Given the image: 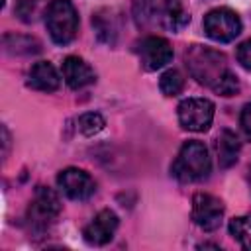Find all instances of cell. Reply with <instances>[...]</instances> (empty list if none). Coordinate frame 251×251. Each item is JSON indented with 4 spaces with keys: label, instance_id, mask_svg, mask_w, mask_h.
I'll list each match as a JSON object with an SVG mask.
<instances>
[{
    "label": "cell",
    "instance_id": "4fadbf2b",
    "mask_svg": "<svg viewBox=\"0 0 251 251\" xmlns=\"http://www.w3.org/2000/svg\"><path fill=\"white\" fill-rule=\"evenodd\" d=\"M61 84L57 69L49 61H37L27 73V86L39 92H55Z\"/></svg>",
    "mask_w": 251,
    "mask_h": 251
},
{
    "label": "cell",
    "instance_id": "ba28073f",
    "mask_svg": "<svg viewBox=\"0 0 251 251\" xmlns=\"http://www.w3.org/2000/svg\"><path fill=\"white\" fill-rule=\"evenodd\" d=\"M57 184L61 192L71 200H88L96 190L94 178L86 171L76 169V167L63 169L57 175Z\"/></svg>",
    "mask_w": 251,
    "mask_h": 251
},
{
    "label": "cell",
    "instance_id": "ffe728a7",
    "mask_svg": "<svg viewBox=\"0 0 251 251\" xmlns=\"http://www.w3.org/2000/svg\"><path fill=\"white\" fill-rule=\"evenodd\" d=\"M237 61L241 63L243 69L251 71V39L243 41V43L237 47Z\"/></svg>",
    "mask_w": 251,
    "mask_h": 251
},
{
    "label": "cell",
    "instance_id": "44dd1931",
    "mask_svg": "<svg viewBox=\"0 0 251 251\" xmlns=\"http://www.w3.org/2000/svg\"><path fill=\"white\" fill-rule=\"evenodd\" d=\"M239 124H241V129H243L245 137L251 139V102L243 106L241 116H239Z\"/></svg>",
    "mask_w": 251,
    "mask_h": 251
},
{
    "label": "cell",
    "instance_id": "8992f818",
    "mask_svg": "<svg viewBox=\"0 0 251 251\" xmlns=\"http://www.w3.org/2000/svg\"><path fill=\"white\" fill-rule=\"evenodd\" d=\"M204 31L212 41L227 43L241 33V20L229 8H216L204 16Z\"/></svg>",
    "mask_w": 251,
    "mask_h": 251
},
{
    "label": "cell",
    "instance_id": "7a4b0ae2",
    "mask_svg": "<svg viewBox=\"0 0 251 251\" xmlns=\"http://www.w3.org/2000/svg\"><path fill=\"white\" fill-rule=\"evenodd\" d=\"M210 171H212L210 153H208L206 145L202 141H196V139L186 141L180 147L176 159L171 165L173 176L176 180H180V182H198V180H204V178H208Z\"/></svg>",
    "mask_w": 251,
    "mask_h": 251
},
{
    "label": "cell",
    "instance_id": "d6986e66",
    "mask_svg": "<svg viewBox=\"0 0 251 251\" xmlns=\"http://www.w3.org/2000/svg\"><path fill=\"white\" fill-rule=\"evenodd\" d=\"M14 12L22 22L29 24L35 20V14H37V0H18V4L14 6Z\"/></svg>",
    "mask_w": 251,
    "mask_h": 251
},
{
    "label": "cell",
    "instance_id": "9a60e30c",
    "mask_svg": "<svg viewBox=\"0 0 251 251\" xmlns=\"http://www.w3.org/2000/svg\"><path fill=\"white\" fill-rule=\"evenodd\" d=\"M229 233L233 235V239L247 251H251V214L247 216H237L233 220H229L227 226Z\"/></svg>",
    "mask_w": 251,
    "mask_h": 251
},
{
    "label": "cell",
    "instance_id": "52a82bcc",
    "mask_svg": "<svg viewBox=\"0 0 251 251\" xmlns=\"http://www.w3.org/2000/svg\"><path fill=\"white\" fill-rule=\"evenodd\" d=\"M178 124L188 131H206L214 120V104L208 98H186L176 108Z\"/></svg>",
    "mask_w": 251,
    "mask_h": 251
},
{
    "label": "cell",
    "instance_id": "7402d4cb",
    "mask_svg": "<svg viewBox=\"0 0 251 251\" xmlns=\"http://www.w3.org/2000/svg\"><path fill=\"white\" fill-rule=\"evenodd\" d=\"M249 184H251V169H249Z\"/></svg>",
    "mask_w": 251,
    "mask_h": 251
},
{
    "label": "cell",
    "instance_id": "8fae6325",
    "mask_svg": "<svg viewBox=\"0 0 251 251\" xmlns=\"http://www.w3.org/2000/svg\"><path fill=\"white\" fill-rule=\"evenodd\" d=\"M118 229V216L112 210H100L84 227L82 237L88 245H106L108 241H112L114 233Z\"/></svg>",
    "mask_w": 251,
    "mask_h": 251
},
{
    "label": "cell",
    "instance_id": "ac0fdd59",
    "mask_svg": "<svg viewBox=\"0 0 251 251\" xmlns=\"http://www.w3.org/2000/svg\"><path fill=\"white\" fill-rule=\"evenodd\" d=\"M212 90H214L216 94H220V96H233V94L239 92V80H237V76H235L231 71H227V73L214 84Z\"/></svg>",
    "mask_w": 251,
    "mask_h": 251
},
{
    "label": "cell",
    "instance_id": "277c9868",
    "mask_svg": "<svg viewBox=\"0 0 251 251\" xmlns=\"http://www.w3.org/2000/svg\"><path fill=\"white\" fill-rule=\"evenodd\" d=\"M45 25L57 45H67L78 31V14L71 0H51L45 10Z\"/></svg>",
    "mask_w": 251,
    "mask_h": 251
},
{
    "label": "cell",
    "instance_id": "e0dca14e",
    "mask_svg": "<svg viewBox=\"0 0 251 251\" xmlns=\"http://www.w3.org/2000/svg\"><path fill=\"white\" fill-rule=\"evenodd\" d=\"M104 127V118L98 112H86L78 118V129L84 135H94Z\"/></svg>",
    "mask_w": 251,
    "mask_h": 251
},
{
    "label": "cell",
    "instance_id": "2e32d148",
    "mask_svg": "<svg viewBox=\"0 0 251 251\" xmlns=\"http://www.w3.org/2000/svg\"><path fill=\"white\" fill-rule=\"evenodd\" d=\"M159 88L165 96H176L184 88V78L176 69H169L159 78Z\"/></svg>",
    "mask_w": 251,
    "mask_h": 251
},
{
    "label": "cell",
    "instance_id": "5bb4252c",
    "mask_svg": "<svg viewBox=\"0 0 251 251\" xmlns=\"http://www.w3.org/2000/svg\"><path fill=\"white\" fill-rule=\"evenodd\" d=\"M241 143L237 135L229 129H222L218 139H216V153H218V163L222 169H229L231 165L237 163Z\"/></svg>",
    "mask_w": 251,
    "mask_h": 251
},
{
    "label": "cell",
    "instance_id": "3957f363",
    "mask_svg": "<svg viewBox=\"0 0 251 251\" xmlns=\"http://www.w3.org/2000/svg\"><path fill=\"white\" fill-rule=\"evenodd\" d=\"M184 59H186V67L190 75L200 84H206L210 88H214V84L229 71L226 65V57L220 51H214L210 47L192 45L186 51Z\"/></svg>",
    "mask_w": 251,
    "mask_h": 251
},
{
    "label": "cell",
    "instance_id": "7c38bea8",
    "mask_svg": "<svg viewBox=\"0 0 251 251\" xmlns=\"http://www.w3.org/2000/svg\"><path fill=\"white\" fill-rule=\"evenodd\" d=\"M63 78H65L69 88L78 90V88H84V86L92 84L96 80V75L84 59L71 55L63 61Z\"/></svg>",
    "mask_w": 251,
    "mask_h": 251
},
{
    "label": "cell",
    "instance_id": "9c48e42d",
    "mask_svg": "<svg viewBox=\"0 0 251 251\" xmlns=\"http://www.w3.org/2000/svg\"><path fill=\"white\" fill-rule=\"evenodd\" d=\"M224 218V204L220 198L198 192L192 198V220L194 224L204 231H214L220 227Z\"/></svg>",
    "mask_w": 251,
    "mask_h": 251
},
{
    "label": "cell",
    "instance_id": "30bf717a",
    "mask_svg": "<svg viewBox=\"0 0 251 251\" xmlns=\"http://www.w3.org/2000/svg\"><path fill=\"white\" fill-rule=\"evenodd\" d=\"M137 57L145 71H157L163 69L173 59V47L165 37L149 35L139 41L137 45Z\"/></svg>",
    "mask_w": 251,
    "mask_h": 251
},
{
    "label": "cell",
    "instance_id": "6da1fadb",
    "mask_svg": "<svg viewBox=\"0 0 251 251\" xmlns=\"http://www.w3.org/2000/svg\"><path fill=\"white\" fill-rule=\"evenodd\" d=\"M135 24L143 29L180 31L188 22L190 14L184 0H133Z\"/></svg>",
    "mask_w": 251,
    "mask_h": 251
},
{
    "label": "cell",
    "instance_id": "5b68a950",
    "mask_svg": "<svg viewBox=\"0 0 251 251\" xmlns=\"http://www.w3.org/2000/svg\"><path fill=\"white\" fill-rule=\"evenodd\" d=\"M61 212L59 196L45 186H37L35 196L27 208V226L31 233H45Z\"/></svg>",
    "mask_w": 251,
    "mask_h": 251
}]
</instances>
